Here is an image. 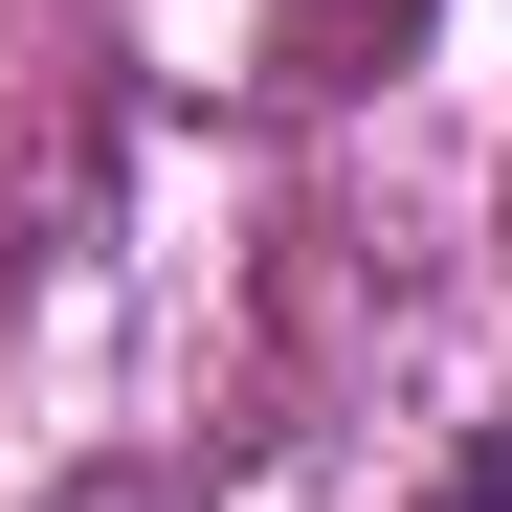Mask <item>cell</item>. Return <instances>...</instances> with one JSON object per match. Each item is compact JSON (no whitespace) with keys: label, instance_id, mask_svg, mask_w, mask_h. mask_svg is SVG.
Returning <instances> with one entry per match:
<instances>
[{"label":"cell","instance_id":"cell-1","mask_svg":"<svg viewBox=\"0 0 512 512\" xmlns=\"http://www.w3.org/2000/svg\"><path fill=\"white\" fill-rule=\"evenodd\" d=\"M45 512H201V468H67Z\"/></svg>","mask_w":512,"mask_h":512},{"label":"cell","instance_id":"cell-2","mask_svg":"<svg viewBox=\"0 0 512 512\" xmlns=\"http://www.w3.org/2000/svg\"><path fill=\"white\" fill-rule=\"evenodd\" d=\"M423 512H512V446H468V468H446V490H423Z\"/></svg>","mask_w":512,"mask_h":512}]
</instances>
